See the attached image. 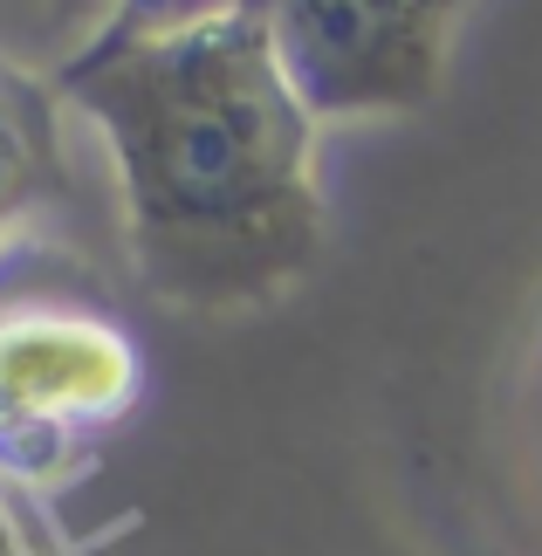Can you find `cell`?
I'll return each mask as SVG.
<instances>
[{
    "instance_id": "cell-1",
    "label": "cell",
    "mask_w": 542,
    "mask_h": 556,
    "mask_svg": "<svg viewBox=\"0 0 542 556\" xmlns=\"http://www.w3.org/2000/svg\"><path fill=\"white\" fill-rule=\"evenodd\" d=\"M55 90L97 124L117 173L124 262L186 316L262 309L330 248L310 103L268 35V0L172 35H90Z\"/></svg>"
},
{
    "instance_id": "cell-2",
    "label": "cell",
    "mask_w": 542,
    "mask_h": 556,
    "mask_svg": "<svg viewBox=\"0 0 542 556\" xmlns=\"http://www.w3.org/2000/svg\"><path fill=\"white\" fill-rule=\"evenodd\" d=\"M144 399V351L111 289L49 233L0 248V516L55 556L41 508L97 467L103 440Z\"/></svg>"
},
{
    "instance_id": "cell-3",
    "label": "cell",
    "mask_w": 542,
    "mask_h": 556,
    "mask_svg": "<svg viewBox=\"0 0 542 556\" xmlns=\"http://www.w3.org/2000/svg\"><path fill=\"white\" fill-rule=\"evenodd\" d=\"M474 0H268V35L316 124L419 117Z\"/></svg>"
},
{
    "instance_id": "cell-4",
    "label": "cell",
    "mask_w": 542,
    "mask_h": 556,
    "mask_svg": "<svg viewBox=\"0 0 542 556\" xmlns=\"http://www.w3.org/2000/svg\"><path fill=\"white\" fill-rule=\"evenodd\" d=\"M70 192V159H62V90L55 76L21 70L0 55V248L35 227L41 206Z\"/></svg>"
},
{
    "instance_id": "cell-5",
    "label": "cell",
    "mask_w": 542,
    "mask_h": 556,
    "mask_svg": "<svg viewBox=\"0 0 542 556\" xmlns=\"http://www.w3.org/2000/svg\"><path fill=\"white\" fill-rule=\"evenodd\" d=\"M234 8H248V0H111L97 35H172V28H192V21L234 14Z\"/></svg>"
},
{
    "instance_id": "cell-6",
    "label": "cell",
    "mask_w": 542,
    "mask_h": 556,
    "mask_svg": "<svg viewBox=\"0 0 542 556\" xmlns=\"http://www.w3.org/2000/svg\"><path fill=\"white\" fill-rule=\"evenodd\" d=\"M41 8H49L62 28H76V41L83 35H97L103 28V14H111V0H41Z\"/></svg>"
},
{
    "instance_id": "cell-7",
    "label": "cell",
    "mask_w": 542,
    "mask_h": 556,
    "mask_svg": "<svg viewBox=\"0 0 542 556\" xmlns=\"http://www.w3.org/2000/svg\"><path fill=\"white\" fill-rule=\"evenodd\" d=\"M0 556H35L28 543H21V529H14L8 516H0Z\"/></svg>"
},
{
    "instance_id": "cell-8",
    "label": "cell",
    "mask_w": 542,
    "mask_h": 556,
    "mask_svg": "<svg viewBox=\"0 0 542 556\" xmlns=\"http://www.w3.org/2000/svg\"><path fill=\"white\" fill-rule=\"evenodd\" d=\"M55 556H90V549H55Z\"/></svg>"
}]
</instances>
